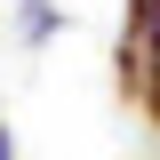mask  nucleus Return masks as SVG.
I'll use <instances>...</instances> for the list:
<instances>
[{
    "instance_id": "f257e3e1",
    "label": "nucleus",
    "mask_w": 160,
    "mask_h": 160,
    "mask_svg": "<svg viewBox=\"0 0 160 160\" xmlns=\"http://www.w3.org/2000/svg\"><path fill=\"white\" fill-rule=\"evenodd\" d=\"M152 56H160V0H128V8H120V40H112V80H120V96H144Z\"/></svg>"
},
{
    "instance_id": "f03ea898",
    "label": "nucleus",
    "mask_w": 160,
    "mask_h": 160,
    "mask_svg": "<svg viewBox=\"0 0 160 160\" xmlns=\"http://www.w3.org/2000/svg\"><path fill=\"white\" fill-rule=\"evenodd\" d=\"M56 8H48V0H24V40H56Z\"/></svg>"
},
{
    "instance_id": "7ed1b4c3",
    "label": "nucleus",
    "mask_w": 160,
    "mask_h": 160,
    "mask_svg": "<svg viewBox=\"0 0 160 160\" xmlns=\"http://www.w3.org/2000/svg\"><path fill=\"white\" fill-rule=\"evenodd\" d=\"M136 104H144V120L160 128V56H152V72H144V96H136Z\"/></svg>"
},
{
    "instance_id": "20e7f679",
    "label": "nucleus",
    "mask_w": 160,
    "mask_h": 160,
    "mask_svg": "<svg viewBox=\"0 0 160 160\" xmlns=\"http://www.w3.org/2000/svg\"><path fill=\"white\" fill-rule=\"evenodd\" d=\"M0 160H16V136H8V128H0Z\"/></svg>"
}]
</instances>
